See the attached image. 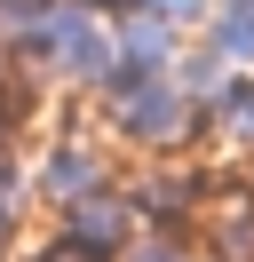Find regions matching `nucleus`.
<instances>
[{"label": "nucleus", "instance_id": "1", "mask_svg": "<svg viewBox=\"0 0 254 262\" xmlns=\"http://www.w3.org/2000/svg\"><path fill=\"white\" fill-rule=\"evenodd\" d=\"M95 127L119 151H143V159H175L206 135V112L175 88V72H119V80L95 96Z\"/></svg>", "mask_w": 254, "mask_h": 262}, {"label": "nucleus", "instance_id": "2", "mask_svg": "<svg viewBox=\"0 0 254 262\" xmlns=\"http://www.w3.org/2000/svg\"><path fill=\"white\" fill-rule=\"evenodd\" d=\"M16 64H24L32 80H48L56 96L95 103L111 80H119V32H111V16H95V8H79V0H56V16H48L40 48L16 56Z\"/></svg>", "mask_w": 254, "mask_h": 262}, {"label": "nucleus", "instance_id": "3", "mask_svg": "<svg viewBox=\"0 0 254 262\" xmlns=\"http://www.w3.org/2000/svg\"><path fill=\"white\" fill-rule=\"evenodd\" d=\"M111 183H119V143H111L103 127H64L56 143L32 159V191H40V207H48V214L79 207V199L111 191Z\"/></svg>", "mask_w": 254, "mask_h": 262}, {"label": "nucleus", "instance_id": "4", "mask_svg": "<svg viewBox=\"0 0 254 262\" xmlns=\"http://www.w3.org/2000/svg\"><path fill=\"white\" fill-rule=\"evenodd\" d=\"M143 230V214H135V199H127V183H111V191H95V199H79V207H64V214H48V238L56 246H72L79 262H119V246Z\"/></svg>", "mask_w": 254, "mask_h": 262}, {"label": "nucleus", "instance_id": "5", "mask_svg": "<svg viewBox=\"0 0 254 262\" xmlns=\"http://www.w3.org/2000/svg\"><path fill=\"white\" fill-rule=\"evenodd\" d=\"M111 32H119V72H175V56H183V24L151 16V8H127V16H111Z\"/></svg>", "mask_w": 254, "mask_h": 262}, {"label": "nucleus", "instance_id": "6", "mask_svg": "<svg viewBox=\"0 0 254 262\" xmlns=\"http://www.w3.org/2000/svg\"><path fill=\"white\" fill-rule=\"evenodd\" d=\"M127 199H135V214H143V223H183V214L206 199V183H199V167H183V159H159L143 183H127Z\"/></svg>", "mask_w": 254, "mask_h": 262}, {"label": "nucleus", "instance_id": "7", "mask_svg": "<svg viewBox=\"0 0 254 262\" xmlns=\"http://www.w3.org/2000/svg\"><path fill=\"white\" fill-rule=\"evenodd\" d=\"M230 80H238V64L215 48V40H183V56H175V88H183V96L199 103V112H206V103H215Z\"/></svg>", "mask_w": 254, "mask_h": 262}, {"label": "nucleus", "instance_id": "8", "mask_svg": "<svg viewBox=\"0 0 254 262\" xmlns=\"http://www.w3.org/2000/svg\"><path fill=\"white\" fill-rule=\"evenodd\" d=\"M206 40H215L238 72H254V0H215V8H206Z\"/></svg>", "mask_w": 254, "mask_h": 262}, {"label": "nucleus", "instance_id": "9", "mask_svg": "<svg viewBox=\"0 0 254 262\" xmlns=\"http://www.w3.org/2000/svg\"><path fill=\"white\" fill-rule=\"evenodd\" d=\"M32 207H40V191H32V159H16V143H8V151H0V230L24 238Z\"/></svg>", "mask_w": 254, "mask_h": 262}, {"label": "nucleus", "instance_id": "10", "mask_svg": "<svg viewBox=\"0 0 254 262\" xmlns=\"http://www.w3.org/2000/svg\"><path fill=\"white\" fill-rule=\"evenodd\" d=\"M206 127H215V135H230V143H246V151H254V72H238V80L222 88L215 103H206Z\"/></svg>", "mask_w": 254, "mask_h": 262}, {"label": "nucleus", "instance_id": "11", "mask_svg": "<svg viewBox=\"0 0 254 262\" xmlns=\"http://www.w3.org/2000/svg\"><path fill=\"white\" fill-rule=\"evenodd\" d=\"M48 16H56V0H0V48L8 56H32L48 32Z\"/></svg>", "mask_w": 254, "mask_h": 262}, {"label": "nucleus", "instance_id": "12", "mask_svg": "<svg viewBox=\"0 0 254 262\" xmlns=\"http://www.w3.org/2000/svg\"><path fill=\"white\" fill-rule=\"evenodd\" d=\"M119 262H199V246L183 238V223H143L135 238L119 246Z\"/></svg>", "mask_w": 254, "mask_h": 262}, {"label": "nucleus", "instance_id": "13", "mask_svg": "<svg viewBox=\"0 0 254 262\" xmlns=\"http://www.w3.org/2000/svg\"><path fill=\"white\" fill-rule=\"evenodd\" d=\"M135 8H151V16H167V24H206V8H215V0H135Z\"/></svg>", "mask_w": 254, "mask_h": 262}, {"label": "nucleus", "instance_id": "14", "mask_svg": "<svg viewBox=\"0 0 254 262\" xmlns=\"http://www.w3.org/2000/svg\"><path fill=\"white\" fill-rule=\"evenodd\" d=\"M16 80H24V64H16V56H8V48H0V96H8V88H16Z\"/></svg>", "mask_w": 254, "mask_h": 262}, {"label": "nucleus", "instance_id": "15", "mask_svg": "<svg viewBox=\"0 0 254 262\" xmlns=\"http://www.w3.org/2000/svg\"><path fill=\"white\" fill-rule=\"evenodd\" d=\"M79 8H95V16H127L135 0H79Z\"/></svg>", "mask_w": 254, "mask_h": 262}, {"label": "nucleus", "instance_id": "16", "mask_svg": "<svg viewBox=\"0 0 254 262\" xmlns=\"http://www.w3.org/2000/svg\"><path fill=\"white\" fill-rule=\"evenodd\" d=\"M8 254H16V230H0V262H8Z\"/></svg>", "mask_w": 254, "mask_h": 262}]
</instances>
